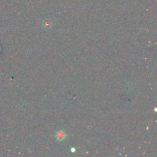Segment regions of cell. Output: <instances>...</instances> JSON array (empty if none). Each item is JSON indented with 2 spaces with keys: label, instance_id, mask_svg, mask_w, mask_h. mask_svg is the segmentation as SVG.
<instances>
[{
  "label": "cell",
  "instance_id": "6da1fadb",
  "mask_svg": "<svg viewBox=\"0 0 157 157\" xmlns=\"http://www.w3.org/2000/svg\"><path fill=\"white\" fill-rule=\"evenodd\" d=\"M56 138L57 139L58 141H60L64 140L66 138V134H65L64 132L61 131L58 132L56 134Z\"/></svg>",
  "mask_w": 157,
  "mask_h": 157
}]
</instances>
